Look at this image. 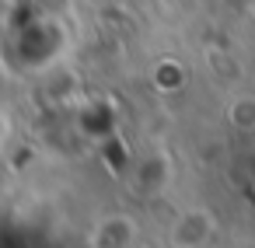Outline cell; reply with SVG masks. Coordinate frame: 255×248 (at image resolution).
Returning a JSON list of instances; mask_svg holds the SVG:
<instances>
[{
	"mask_svg": "<svg viewBox=\"0 0 255 248\" xmlns=\"http://www.w3.org/2000/svg\"><path fill=\"white\" fill-rule=\"evenodd\" d=\"M213 234V220L206 210H185L178 213L175 227H171V245L175 248H203Z\"/></svg>",
	"mask_w": 255,
	"mask_h": 248,
	"instance_id": "1",
	"label": "cell"
},
{
	"mask_svg": "<svg viewBox=\"0 0 255 248\" xmlns=\"http://www.w3.org/2000/svg\"><path fill=\"white\" fill-rule=\"evenodd\" d=\"M133 238H136L133 220H126V217H105L91 231V248H129Z\"/></svg>",
	"mask_w": 255,
	"mask_h": 248,
	"instance_id": "2",
	"label": "cell"
}]
</instances>
